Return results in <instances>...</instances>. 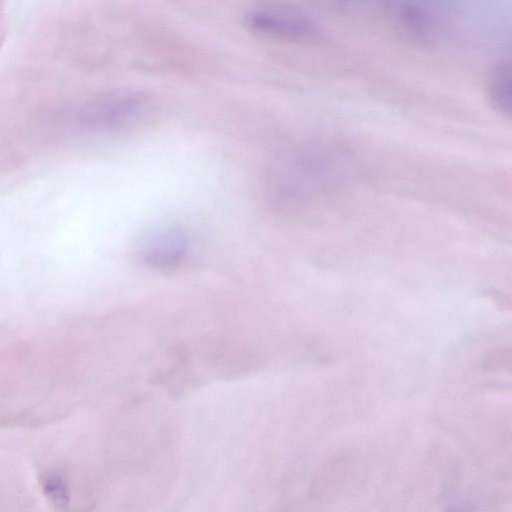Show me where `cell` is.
Listing matches in <instances>:
<instances>
[{"label": "cell", "mask_w": 512, "mask_h": 512, "mask_svg": "<svg viewBox=\"0 0 512 512\" xmlns=\"http://www.w3.org/2000/svg\"><path fill=\"white\" fill-rule=\"evenodd\" d=\"M43 489L46 495L53 500L56 505L64 506L68 502V494L61 480L56 475H46L42 479Z\"/></svg>", "instance_id": "5"}, {"label": "cell", "mask_w": 512, "mask_h": 512, "mask_svg": "<svg viewBox=\"0 0 512 512\" xmlns=\"http://www.w3.org/2000/svg\"><path fill=\"white\" fill-rule=\"evenodd\" d=\"M246 25L262 35L284 39H306L315 26L306 16L294 11L257 10L245 17Z\"/></svg>", "instance_id": "3"}, {"label": "cell", "mask_w": 512, "mask_h": 512, "mask_svg": "<svg viewBox=\"0 0 512 512\" xmlns=\"http://www.w3.org/2000/svg\"><path fill=\"white\" fill-rule=\"evenodd\" d=\"M142 104L134 94H112L85 104L77 114L78 123L91 131H113L128 124Z\"/></svg>", "instance_id": "1"}, {"label": "cell", "mask_w": 512, "mask_h": 512, "mask_svg": "<svg viewBox=\"0 0 512 512\" xmlns=\"http://www.w3.org/2000/svg\"><path fill=\"white\" fill-rule=\"evenodd\" d=\"M512 70L509 62L503 61L495 65L489 73L488 94L495 107L504 113L511 111Z\"/></svg>", "instance_id": "4"}, {"label": "cell", "mask_w": 512, "mask_h": 512, "mask_svg": "<svg viewBox=\"0 0 512 512\" xmlns=\"http://www.w3.org/2000/svg\"><path fill=\"white\" fill-rule=\"evenodd\" d=\"M189 249V237L179 226H165L151 232L140 244V257L153 267H172L179 264Z\"/></svg>", "instance_id": "2"}]
</instances>
